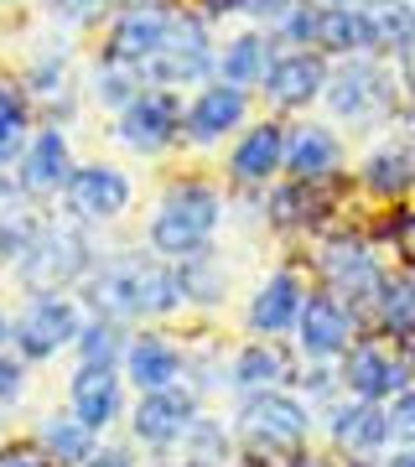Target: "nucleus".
<instances>
[{
    "label": "nucleus",
    "instance_id": "a19ab883",
    "mask_svg": "<svg viewBox=\"0 0 415 467\" xmlns=\"http://www.w3.org/2000/svg\"><path fill=\"white\" fill-rule=\"evenodd\" d=\"M0 467H52V462L32 436H11V441H0Z\"/></svg>",
    "mask_w": 415,
    "mask_h": 467
},
{
    "label": "nucleus",
    "instance_id": "de8ad7c7",
    "mask_svg": "<svg viewBox=\"0 0 415 467\" xmlns=\"http://www.w3.org/2000/svg\"><path fill=\"white\" fill-rule=\"evenodd\" d=\"M379 467H415V441H395V447L384 451Z\"/></svg>",
    "mask_w": 415,
    "mask_h": 467
},
{
    "label": "nucleus",
    "instance_id": "a211bd4d",
    "mask_svg": "<svg viewBox=\"0 0 415 467\" xmlns=\"http://www.w3.org/2000/svg\"><path fill=\"white\" fill-rule=\"evenodd\" d=\"M202 416V395L187 384L156 389V395H135L130 405V441L146 451H166L171 441H182V431Z\"/></svg>",
    "mask_w": 415,
    "mask_h": 467
},
{
    "label": "nucleus",
    "instance_id": "58836bf2",
    "mask_svg": "<svg viewBox=\"0 0 415 467\" xmlns=\"http://www.w3.org/2000/svg\"><path fill=\"white\" fill-rule=\"evenodd\" d=\"M47 11H52V21L83 32V26H99V21L115 16V0H47Z\"/></svg>",
    "mask_w": 415,
    "mask_h": 467
},
{
    "label": "nucleus",
    "instance_id": "1a4fd4ad",
    "mask_svg": "<svg viewBox=\"0 0 415 467\" xmlns=\"http://www.w3.org/2000/svg\"><path fill=\"white\" fill-rule=\"evenodd\" d=\"M316 436L327 441V451L348 467H379L384 451L395 447V431H389V416L384 405L368 400H332L316 410Z\"/></svg>",
    "mask_w": 415,
    "mask_h": 467
},
{
    "label": "nucleus",
    "instance_id": "473e14b6",
    "mask_svg": "<svg viewBox=\"0 0 415 467\" xmlns=\"http://www.w3.org/2000/svg\"><path fill=\"white\" fill-rule=\"evenodd\" d=\"M36 130V104L21 88V78H0V171L16 167V156L26 150Z\"/></svg>",
    "mask_w": 415,
    "mask_h": 467
},
{
    "label": "nucleus",
    "instance_id": "7c9ffc66",
    "mask_svg": "<svg viewBox=\"0 0 415 467\" xmlns=\"http://www.w3.org/2000/svg\"><path fill=\"white\" fill-rule=\"evenodd\" d=\"M32 441L47 451L52 467H83L88 457H94V447H99L104 436H94L78 416H67V410H52V416H42L32 426Z\"/></svg>",
    "mask_w": 415,
    "mask_h": 467
},
{
    "label": "nucleus",
    "instance_id": "412c9836",
    "mask_svg": "<svg viewBox=\"0 0 415 467\" xmlns=\"http://www.w3.org/2000/svg\"><path fill=\"white\" fill-rule=\"evenodd\" d=\"M285 171V125L281 119H249L233 135L229 150V182L244 192H265L270 182H281Z\"/></svg>",
    "mask_w": 415,
    "mask_h": 467
},
{
    "label": "nucleus",
    "instance_id": "39448f33",
    "mask_svg": "<svg viewBox=\"0 0 415 467\" xmlns=\"http://www.w3.org/2000/svg\"><path fill=\"white\" fill-rule=\"evenodd\" d=\"M312 270H316V281H322V291L343 296L358 317L368 312V301H374V291H379V281H384L379 244H374L364 229H343V223L316 234Z\"/></svg>",
    "mask_w": 415,
    "mask_h": 467
},
{
    "label": "nucleus",
    "instance_id": "e433bc0d",
    "mask_svg": "<svg viewBox=\"0 0 415 467\" xmlns=\"http://www.w3.org/2000/svg\"><path fill=\"white\" fill-rule=\"evenodd\" d=\"M374 244H395L399 250V265L415 270V208H399V213H389L379 223V229L368 234Z\"/></svg>",
    "mask_w": 415,
    "mask_h": 467
},
{
    "label": "nucleus",
    "instance_id": "8fccbe9b",
    "mask_svg": "<svg viewBox=\"0 0 415 467\" xmlns=\"http://www.w3.org/2000/svg\"><path fill=\"white\" fill-rule=\"evenodd\" d=\"M312 5H358V0H312Z\"/></svg>",
    "mask_w": 415,
    "mask_h": 467
},
{
    "label": "nucleus",
    "instance_id": "20e7f679",
    "mask_svg": "<svg viewBox=\"0 0 415 467\" xmlns=\"http://www.w3.org/2000/svg\"><path fill=\"white\" fill-rule=\"evenodd\" d=\"M99 265V244L88 239L83 223L73 218H42L36 239L26 244L16 265H11V281L32 296V291H67V285H83V275Z\"/></svg>",
    "mask_w": 415,
    "mask_h": 467
},
{
    "label": "nucleus",
    "instance_id": "f03ea898",
    "mask_svg": "<svg viewBox=\"0 0 415 467\" xmlns=\"http://www.w3.org/2000/svg\"><path fill=\"white\" fill-rule=\"evenodd\" d=\"M223 187L208 177H177L166 182L150 202L146 218V250L161 260H192V254L213 250L218 229H223Z\"/></svg>",
    "mask_w": 415,
    "mask_h": 467
},
{
    "label": "nucleus",
    "instance_id": "bb28decb",
    "mask_svg": "<svg viewBox=\"0 0 415 467\" xmlns=\"http://www.w3.org/2000/svg\"><path fill=\"white\" fill-rule=\"evenodd\" d=\"M343 135L332 125H291L285 130V177L296 182H332L343 171Z\"/></svg>",
    "mask_w": 415,
    "mask_h": 467
},
{
    "label": "nucleus",
    "instance_id": "2f4dec72",
    "mask_svg": "<svg viewBox=\"0 0 415 467\" xmlns=\"http://www.w3.org/2000/svg\"><path fill=\"white\" fill-rule=\"evenodd\" d=\"M177 281H182V301L198 306V312H218L233 291L229 265L218 260V250H202L192 260H177Z\"/></svg>",
    "mask_w": 415,
    "mask_h": 467
},
{
    "label": "nucleus",
    "instance_id": "f3484780",
    "mask_svg": "<svg viewBox=\"0 0 415 467\" xmlns=\"http://www.w3.org/2000/svg\"><path fill=\"white\" fill-rule=\"evenodd\" d=\"M171 0H146V5H119L115 16H109V32H104V63H119L130 67V73H140V67L156 57V47H161L166 26H171Z\"/></svg>",
    "mask_w": 415,
    "mask_h": 467
},
{
    "label": "nucleus",
    "instance_id": "ea45409f",
    "mask_svg": "<svg viewBox=\"0 0 415 467\" xmlns=\"http://www.w3.org/2000/svg\"><path fill=\"white\" fill-rule=\"evenodd\" d=\"M384 416H389V431H395V441H415V384H405L395 400L384 405Z\"/></svg>",
    "mask_w": 415,
    "mask_h": 467
},
{
    "label": "nucleus",
    "instance_id": "a878e982",
    "mask_svg": "<svg viewBox=\"0 0 415 467\" xmlns=\"http://www.w3.org/2000/svg\"><path fill=\"white\" fill-rule=\"evenodd\" d=\"M358 187L379 202H399L415 192V140L410 135H384L358 161Z\"/></svg>",
    "mask_w": 415,
    "mask_h": 467
},
{
    "label": "nucleus",
    "instance_id": "c9c22d12",
    "mask_svg": "<svg viewBox=\"0 0 415 467\" xmlns=\"http://www.w3.org/2000/svg\"><path fill=\"white\" fill-rule=\"evenodd\" d=\"M88 88H94V104H104V109H125V104L135 99V94H140V73H130V67H119V63H94L88 67Z\"/></svg>",
    "mask_w": 415,
    "mask_h": 467
},
{
    "label": "nucleus",
    "instance_id": "cd10ccee",
    "mask_svg": "<svg viewBox=\"0 0 415 467\" xmlns=\"http://www.w3.org/2000/svg\"><path fill=\"white\" fill-rule=\"evenodd\" d=\"M316 52L322 57H379L374 42V21H368L364 0L358 5H316Z\"/></svg>",
    "mask_w": 415,
    "mask_h": 467
},
{
    "label": "nucleus",
    "instance_id": "2eb2a0df",
    "mask_svg": "<svg viewBox=\"0 0 415 467\" xmlns=\"http://www.w3.org/2000/svg\"><path fill=\"white\" fill-rule=\"evenodd\" d=\"M249 99H254V94L223 84V78H208V84L192 88V99L182 104V140L208 150V146H218V140L239 135L249 125Z\"/></svg>",
    "mask_w": 415,
    "mask_h": 467
},
{
    "label": "nucleus",
    "instance_id": "4468645a",
    "mask_svg": "<svg viewBox=\"0 0 415 467\" xmlns=\"http://www.w3.org/2000/svg\"><path fill=\"white\" fill-rule=\"evenodd\" d=\"M306 291L312 285L301 265H275L244 301V337H291L306 306Z\"/></svg>",
    "mask_w": 415,
    "mask_h": 467
},
{
    "label": "nucleus",
    "instance_id": "f8f14e48",
    "mask_svg": "<svg viewBox=\"0 0 415 467\" xmlns=\"http://www.w3.org/2000/svg\"><path fill=\"white\" fill-rule=\"evenodd\" d=\"M182 94L171 88H140L125 109L115 115V146L130 150V156H166V150L182 140Z\"/></svg>",
    "mask_w": 415,
    "mask_h": 467
},
{
    "label": "nucleus",
    "instance_id": "6ab92c4d",
    "mask_svg": "<svg viewBox=\"0 0 415 467\" xmlns=\"http://www.w3.org/2000/svg\"><path fill=\"white\" fill-rule=\"evenodd\" d=\"M265 223L275 234H322L337 218V182H296V177H281V182L265 187Z\"/></svg>",
    "mask_w": 415,
    "mask_h": 467
},
{
    "label": "nucleus",
    "instance_id": "9b49d317",
    "mask_svg": "<svg viewBox=\"0 0 415 467\" xmlns=\"http://www.w3.org/2000/svg\"><path fill=\"white\" fill-rule=\"evenodd\" d=\"M130 202H135V182H130V171L115 167V161H78L73 177H67V187L57 192L63 218H73L83 229L115 223Z\"/></svg>",
    "mask_w": 415,
    "mask_h": 467
},
{
    "label": "nucleus",
    "instance_id": "dca6fc26",
    "mask_svg": "<svg viewBox=\"0 0 415 467\" xmlns=\"http://www.w3.org/2000/svg\"><path fill=\"white\" fill-rule=\"evenodd\" d=\"M73 167H78V156H73V140H67L63 125H36L32 140H26V150L16 156V167H11V177H16L21 198L32 202H47L57 198L67 187V177H73Z\"/></svg>",
    "mask_w": 415,
    "mask_h": 467
},
{
    "label": "nucleus",
    "instance_id": "79ce46f5",
    "mask_svg": "<svg viewBox=\"0 0 415 467\" xmlns=\"http://www.w3.org/2000/svg\"><path fill=\"white\" fill-rule=\"evenodd\" d=\"M296 5H306V0H244V16L265 32V26H275V21H285Z\"/></svg>",
    "mask_w": 415,
    "mask_h": 467
},
{
    "label": "nucleus",
    "instance_id": "aec40b11",
    "mask_svg": "<svg viewBox=\"0 0 415 467\" xmlns=\"http://www.w3.org/2000/svg\"><path fill=\"white\" fill-rule=\"evenodd\" d=\"M296 368H301L296 348H285L275 337H244L223 364V389H233V400L285 389V384H296Z\"/></svg>",
    "mask_w": 415,
    "mask_h": 467
},
{
    "label": "nucleus",
    "instance_id": "9d476101",
    "mask_svg": "<svg viewBox=\"0 0 415 467\" xmlns=\"http://www.w3.org/2000/svg\"><path fill=\"white\" fill-rule=\"evenodd\" d=\"M332 368H337L343 395L348 400H368V405H389L405 384H415V364L395 343H384L379 333H364Z\"/></svg>",
    "mask_w": 415,
    "mask_h": 467
},
{
    "label": "nucleus",
    "instance_id": "a18cd8bd",
    "mask_svg": "<svg viewBox=\"0 0 415 467\" xmlns=\"http://www.w3.org/2000/svg\"><path fill=\"white\" fill-rule=\"evenodd\" d=\"M395 67H399L395 78H399V94H405V109H415V42L395 57Z\"/></svg>",
    "mask_w": 415,
    "mask_h": 467
},
{
    "label": "nucleus",
    "instance_id": "7ed1b4c3",
    "mask_svg": "<svg viewBox=\"0 0 415 467\" xmlns=\"http://www.w3.org/2000/svg\"><path fill=\"white\" fill-rule=\"evenodd\" d=\"M233 441L239 451H254V457H270V462H285L296 451L312 447L316 436V410L301 400L296 389H265V395H244L233 405Z\"/></svg>",
    "mask_w": 415,
    "mask_h": 467
},
{
    "label": "nucleus",
    "instance_id": "4be33fe9",
    "mask_svg": "<svg viewBox=\"0 0 415 467\" xmlns=\"http://www.w3.org/2000/svg\"><path fill=\"white\" fill-rule=\"evenodd\" d=\"M125 389H130V384H125L119 368H83V364H73L63 410L67 416H78L94 436H109L119 420H125Z\"/></svg>",
    "mask_w": 415,
    "mask_h": 467
},
{
    "label": "nucleus",
    "instance_id": "603ef678",
    "mask_svg": "<svg viewBox=\"0 0 415 467\" xmlns=\"http://www.w3.org/2000/svg\"><path fill=\"white\" fill-rule=\"evenodd\" d=\"M0 5H16V0H0Z\"/></svg>",
    "mask_w": 415,
    "mask_h": 467
},
{
    "label": "nucleus",
    "instance_id": "c85d7f7f",
    "mask_svg": "<svg viewBox=\"0 0 415 467\" xmlns=\"http://www.w3.org/2000/svg\"><path fill=\"white\" fill-rule=\"evenodd\" d=\"M233 451H239L233 426L202 410V416L182 431V441H171V447L161 451L156 467H233Z\"/></svg>",
    "mask_w": 415,
    "mask_h": 467
},
{
    "label": "nucleus",
    "instance_id": "3c124183",
    "mask_svg": "<svg viewBox=\"0 0 415 467\" xmlns=\"http://www.w3.org/2000/svg\"><path fill=\"white\" fill-rule=\"evenodd\" d=\"M115 5H146V0H115Z\"/></svg>",
    "mask_w": 415,
    "mask_h": 467
},
{
    "label": "nucleus",
    "instance_id": "b1692460",
    "mask_svg": "<svg viewBox=\"0 0 415 467\" xmlns=\"http://www.w3.org/2000/svg\"><path fill=\"white\" fill-rule=\"evenodd\" d=\"M182 368H187V348L177 343L171 333H130V348H125V384H130L135 395H156V389H171V384H182Z\"/></svg>",
    "mask_w": 415,
    "mask_h": 467
},
{
    "label": "nucleus",
    "instance_id": "5701e85b",
    "mask_svg": "<svg viewBox=\"0 0 415 467\" xmlns=\"http://www.w3.org/2000/svg\"><path fill=\"white\" fill-rule=\"evenodd\" d=\"M327 57L312 47L301 52H275V63H270L265 84H260V94H265L270 109H281V115H296V109H312V104H322V94H327Z\"/></svg>",
    "mask_w": 415,
    "mask_h": 467
},
{
    "label": "nucleus",
    "instance_id": "49530a36",
    "mask_svg": "<svg viewBox=\"0 0 415 467\" xmlns=\"http://www.w3.org/2000/svg\"><path fill=\"white\" fill-rule=\"evenodd\" d=\"M281 467H348V462H337V457H332V451H296V457H285Z\"/></svg>",
    "mask_w": 415,
    "mask_h": 467
},
{
    "label": "nucleus",
    "instance_id": "f257e3e1",
    "mask_svg": "<svg viewBox=\"0 0 415 467\" xmlns=\"http://www.w3.org/2000/svg\"><path fill=\"white\" fill-rule=\"evenodd\" d=\"M78 306H83V317H109V322L135 327V322L177 317L187 301H182V281H177L171 260H161L150 250H125V254L99 260L83 275Z\"/></svg>",
    "mask_w": 415,
    "mask_h": 467
},
{
    "label": "nucleus",
    "instance_id": "c03bdc74",
    "mask_svg": "<svg viewBox=\"0 0 415 467\" xmlns=\"http://www.w3.org/2000/svg\"><path fill=\"white\" fill-rule=\"evenodd\" d=\"M192 11L213 26V21H223V16H244V0H192Z\"/></svg>",
    "mask_w": 415,
    "mask_h": 467
},
{
    "label": "nucleus",
    "instance_id": "c756f323",
    "mask_svg": "<svg viewBox=\"0 0 415 467\" xmlns=\"http://www.w3.org/2000/svg\"><path fill=\"white\" fill-rule=\"evenodd\" d=\"M270 63H275V42H270L260 26H249V32H233L223 47H218V78L233 88H244V94H254V88L265 84Z\"/></svg>",
    "mask_w": 415,
    "mask_h": 467
},
{
    "label": "nucleus",
    "instance_id": "4c0bfd02",
    "mask_svg": "<svg viewBox=\"0 0 415 467\" xmlns=\"http://www.w3.org/2000/svg\"><path fill=\"white\" fill-rule=\"evenodd\" d=\"M26 384H32V364L16 348H0V416L26 400Z\"/></svg>",
    "mask_w": 415,
    "mask_h": 467
},
{
    "label": "nucleus",
    "instance_id": "ddd939ff",
    "mask_svg": "<svg viewBox=\"0 0 415 467\" xmlns=\"http://www.w3.org/2000/svg\"><path fill=\"white\" fill-rule=\"evenodd\" d=\"M358 327H364V317L353 312L343 296H332V291H322V285H312L306 291V306H301L296 317V358L301 364H337L343 353L358 343Z\"/></svg>",
    "mask_w": 415,
    "mask_h": 467
},
{
    "label": "nucleus",
    "instance_id": "423d86ee",
    "mask_svg": "<svg viewBox=\"0 0 415 467\" xmlns=\"http://www.w3.org/2000/svg\"><path fill=\"white\" fill-rule=\"evenodd\" d=\"M332 119L343 125H389V119L405 109V94H399V78L379 57H343V63L327 67V94H322Z\"/></svg>",
    "mask_w": 415,
    "mask_h": 467
},
{
    "label": "nucleus",
    "instance_id": "6e6552de",
    "mask_svg": "<svg viewBox=\"0 0 415 467\" xmlns=\"http://www.w3.org/2000/svg\"><path fill=\"white\" fill-rule=\"evenodd\" d=\"M78 327H83L78 296H67V291H32L11 312V348L26 364H52V358L73 353Z\"/></svg>",
    "mask_w": 415,
    "mask_h": 467
},
{
    "label": "nucleus",
    "instance_id": "37998d69",
    "mask_svg": "<svg viewBox=\"0 0 415 467\" xmlns=\"http://www.w3.org/2000/svg\"><path fill=\"white\" fill-rule=\"evenodd\" d=\"M83 467H140V462H135V447H125V441H99Z\"/></svg>",
    "mask_w": 415,
    "mask_h": 467
},
{
    "label": "nucleus",
    "instance_id": "393cba45",
    "mask_svg": "<svg viewBox=\"0 0 415 467\" xmlns=\"http://www.w3.org/2000/svg\"><path fill=\"white\" fill-rule=\"evenodd\" d=\"M368 333H379L384 343H395L405 358L415 364V270H384L379 291H374V301H368Z\"/></svg>",
    "mask_w": 415,
    "mask_h": 467
},
{
    "label": "nucleus",
    "instance_id": "72a5a7b5",
    "mask_svg": "<svg viewBox=\"0 0 415 467\" xmlns=\"http://www.w3.org/2000/svg\"><path fill=\"white\" fill-rule=\"evenodd\" d=\"M125 348H130V327L109 317H83L78 343H73V358L83 368H119L125 364Z\"/></svg>",
    "mask_w": 415,
    "mask_h": 467
},
{
    "label": "nucleus",
    "instance_id": "f704fd0d",
    "mask_svg": "<svg viewBox=\"0 0 415 467\" xmlns=\"http://www.w3.org/2000/svg\"><path fill=\"white\" fill-rule=\"evenodd\" d=\"M364 11L374 21L379 57H399L415 42V0H364Z\"/></svg>",
    "mask_w": 415,
    "mask_h": 467
},
{
    "label": "nucleus",
    "instance_id": "09e8293b",
    "mask_svg": "<svg viewBox=\"0 0 415 467\" xmlns=\"http://www.w3.org/2000/svg\"><path fill=\"white\" fill-rule=\"evenodd\" d=\"M0 348H11V312L0 306Z\"/></svg>",
    "mask_w": 415,
    "mask_h": 467
},
{
    "label": "nucleus",
    "instance_id": "0eeeda50",
    "mask_svg": "<svg viewBox=\"0 0 415 467\" xmlns=\"http://www.w3.org/2000/svg\"><path fill=\"white\" fill-rule=\"evenodd\" d=\"M218 73V47H213V26L198 16V11H171V26H166L161 47L140 67V84L146 88H202Z\"/></svg>",
    "mask_w": 415,
    "mask_h": 467
}]
</instances>
